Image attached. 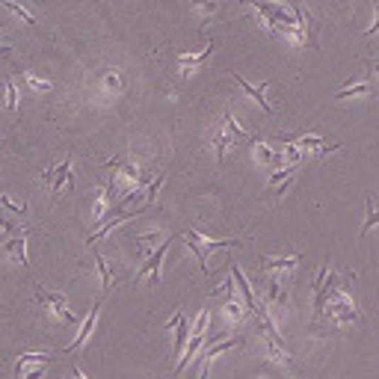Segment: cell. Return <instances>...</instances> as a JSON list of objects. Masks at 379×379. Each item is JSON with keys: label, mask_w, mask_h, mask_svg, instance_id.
<instances>
[{"label": "cell", "mask_w": 379, "mask_h": 379, "mask_svg": "<svg viewBox=\"0 0 379 379\" xmlns=\"http://www.w3.org/2000/svg\"><path fill=\"white\" fill-rule=\"evenodd\" d=\"M249 4L258 9V15L264 18L270 30L276 33H285V36L296 39L300 45L308 42V33H305V15L302 9L293 4V0H249Z\"/></svg>", "instance_id": "cell-1"}, {"label": "cell", "mask_w": 379, "mask_h": 379, "mask_svg": "<svg viewBox=\"0 0 379 379\" xmlns=\"http://www.w3.org/2000/svg\"><path fill=\"white\" fill-rule=\"evenodd\" d=\"M181 240H184L190 249H193L196 261L202 264L205 273H208V252H210V249H232V246L240 243L237 237H232V240H217V237H205V234H196V232H184V234H181Z\"/></svg>", "instance_id": "cell-2"}, {"label": "cell", "mask_w": 379, "mask_h": 379, "mask_svg": "<svg viewBox=\"0 0 379 379\" xmlns=\"http://www.w3.org/2000/svg\"><path fill=\"white\" fill-rule=\"evenodd\" d=\"M208 323H210V308H202L199 311V317H196V323H193V332H190V341H187V350H184V356H181L178 361H175V373H181L184 370L190 361L196 358V353L202 350V344L208 341Z\"/></svg>", "instance_id": "cell-3"}, {"label": "cell", "mask_w": 379, "mask_h": 379, "mask_svg": "<svg viewBox=\"0 0 379 379\" xmlns=\"http://www.w3.org/2000/svg\"><path fill=\"white\" fill-rule=\"evenodd\" d=\"M240 140H243L240 125L234 122L232 113H225V116H222V128L217 130V137H213V152H217V160H225L228 148H234Z\"/></svg>", "instance_id": "cell-4"}, {"label": "cell", "mask_w": 379, "mask_h": 379, "mask_svg": "<svg viewBox=\"0 0 379 379\" xmlns=\"http://www.w3.org/2000/svg\"><path fill=\"white\" fill-rule=\"evenodd\" d=\"M42 181L54 190V196H62L65 190H74V172H72V160H62L57 163L54 169H45Z\"/></svg>", "instance_id": "cell-5"}, {"label": "cell", "mask_w": 379, "mask_h": 379, "mask_svg": "<svg viewBox=\"0 0 379 379\" xmlns=\"http://www.w3.org/2000/svg\"><path fill=\"white\" fill-rule=\"evenodd\" d=\"M0 255L9 258L12 264H18V267H27V234L24 232H9V237L0 243Z\"/></svg>", "instance_id": "cell-6"}, {"label": "cell", "mask_w": 379, "mask_h": 379, "mask_svg": "<svg viewBox=\"0 0 379 379\" xmlns=\"http://www.w3.org/2000/svg\"><path fill=\"white\" fill-rule=\"evenodd\" d=\"M36 296H39V302L51 311V315L57 317V320H62V323H72L74 320V311L69 308V300H65L62 293H54V290H36Z\"/></svg>", "instance_id": "cell-7"}, {"label": "cell", "mask_w": 379, "mask_h": 379, "mask_svg": "<svg viewBox=\"0 0 379 379\" xmlns=\"http://www.w3.org/2000/svg\"><path fill=\"white\" fill-rule=\"evenodd\" d=\"M234 347H243V341H240V338H220L217 344H213V347H205V350H202V356H199V376H196V379H208L210 361L217 358L220 353L234 350Z\"/></svg>", "instance_id": "cell-8"}, {"label": "cell", "mask_w": 379, "mask_h": 379, "mask_svg": "<svg viewBox=\"0 0 379 379\" xmlns=\"http://www.w3.org/2000/svg\"><path fill=\"white\" fill-rule=\"evenodd\" d=\"M169 243H172V240L166 237L152 255L142 261V267H140L137 278H152V282H160V264H163V258H166V252H169Z\"/></svg>", "instance_id": "cell-9"}, {"label": "cell", "mask_w": 379, "mask_h": 379, "mask_svg": "<svg viewBox=\"0 0 379 379\" xmlns=\"http://www.w3.org/2000/svg\"><path fill=\"white\" fill-rule=\"evenodd\" d=\"M95 323H98V302L86 311V317H84V323H80V329H77V335L72 338V344L65 347V353H77V350H84L86 347V341L92 338V332H95Z\"/></svg>", "instance_id": "cell-10"}, {"label": "cell", "mask_w": 379, "mask_h": 379, "mask_svg": "<svg viewBox=\"0 0 379 379\" xmlns=\"http://www.w3.org/2000/svg\"><path fill=\"white\" fill-rule=\"evenodd\" d=\"M252 154H255V160L261 163V166H273V169H282V166H288L285 163V152L282 148H270V142H264V140H255V145H252Z\"/></svg>", "instance_id": "cell-11"}, {"label": "cell", "mask_w": 379, "mask_h": 379, "mask_svg": "<svg viewBox=\"0 0 379 379\" xmlns=\"http://www.w3.org/2000/svg\"><path fill=\"white\" fill-rule=\"evenodd\" d=\"M300 255H288V258H261V270L267 276H285L290 278V273L300 267Z\"/></svg>", "instance_id": "cell-12"}, {"label": "cell", "mask_w": 379, "mask_h": 379, "mask_svg": "<svg viewBox=\"0 0 379 379\" xmlns=\"http://www.w3.org/2000/svg\"><path fill=\"white\" fill-rule=\"evenodd\" d=\"M293 145L302 152V157L305 154H329V152H338V148H341V142H326L320 137H300Z\"/></svg>", "instance_id": "cell-13"}, {"label": "cell", "mask_w": 379, "mask_h": 379, "mask_svg": "<svg viewBox=\"0 0 379 379\" xmlns=\"http://www.w3.org/2000/svg\"><path fill=\"white\" fill-rule=\"evenodd\" d=\"M243 308H246V305L237 300V293H228V302L220 308V317L225 320V329H234V326L243 320V315H246Z\"/></svg>", "instance_id": "cell-14"}, {"label": "cell", "mask_w": 379, "mask_h": 379, "mask_svg": "<svg viewBox=\"0 0 379 379\" xmlns=\"http://www.w3.org/2000/svg\"><path fill=\"white\" fill-rule=\"evenodd\" d=\"M54 361V356L47 353H24L18 358V365H15V376H24L27 370H36V368H47Z\"/></svg>", "instance_id": "cell-15"}, {"label": "cell", "mask_w": 379, "mask_h": 379, "mask_svg": "<svg viewBox=\"0 0 379 379\" xmlns=\"http://www.w3.org/2000/svg\"><path fill=\"white\" fill-rule=\"evenodd\" d=\"M210 51H213V45L208 42V45H202L196 54H181V57H178V69H181V74L187 77L190 72H196V69H199V65L205 62V57H208Z\"/></svg>", "instance_id": "cell-16"}, {"label": "cell", "mask_w": 379, "mask_h": 379, "mask_svg": "<svg viewBox=\"0 0 379 379\" xmlns=\"http://www.w3.org/2000/svg\"><path fill=\"white\" fill-rule=\"evenodd\" d=\"M175 350H172V356H184V350H187V341H190V329H187V320H184V311H175Z\"/></svg>", "instance_id": "cell-17"}, {"label": "cell", "mask_w": 379, "mask_h": 379, "mask_svg": "<svg viewBox=\"0 0 379 379\" xmlns=\"http://www.w3.org/2000/svg\"><path fill=\"white\" fill-rule=\"evenodd\" d=\"M234 80H237V86H243V92L249 95L255 104H261V110H264V113H273V107H270V101H267V95H264V92H267V84L252 86V84H246V80H243L237 72H234Z\"/></svg>", "instance_id": "cell-18"}, {"label": "cell", "mask_w": 379, "mask_h": 379, "mask_svg": "<svg viewBox=\"0 0 379 379\" xmlns=\"http://www.w3.org/2000/svg\"><path fill=\"white\" fill-rule=\"evenodd\" d=\"M293 175H296V166H285V169H276V175L270 178V190H273V196H285V190L290 187Z\"/></svg>", "instance_id": "cell-19"}, {"label": "cell", "mask_w": 379, "mask_h": 379, "mask_svg": "<svg viewBox=\"0 0 379 379\" xmlns=\"http://www.w3.org/2000/svg\"><path fill=\"white\" fill-rule=\"evenodd\" d=\"M110 202H113V181L101 190V196H98V202H95V208H92V213H95V222H107V208H110Z\"/></svg>", "instance_id": "cell-20"}, {"label": "cell", "mask_w": 379, "mask_h": 379, "mask_svg": "<svg viewBox=\"0 0 379 379\" xmlns=\"http://www.w3.org/2000/svg\"><path fill=\"white\" fill-rule=\"evenodd\" d=\"M101 89L107 92V95H119L122 89H125V77L119 74V72H104V77H101Z\"/></svg>", "instance_id": "cell-21"}, {"label": "cell", "mask_w": 379, "mask_h": 379, "mask_svg": "<svg viewBox=\"0 0 379 379\" xmlns=\"http://www.w3.org/2000/svg\"><path fill=\"white\" fill-rule=\"evenodd\" d=\"M368 217H365V225H361V237H368L370 232H373V228L379 225V208H376V202H373V196L368 193Z\"/></svg>", "instance_id": "cell-22"}, {"label": "cell", "mask_w": 379, "mask_h": 379, "mask_svg": "<svg viewBox=\"0 0 379 379\" xmlns=\"http://www.w3.org/2000/svg\"><path fill=\"white\" fill-rule=\"evenodd\" d=\"M95 270H98V276H101V288H104V293L113 288V270H110V264H107V258L104 255H98L95 252Z\"/></svg>", "instance_id": "cell-23"}, {"label": "cell", "mask_w": 379, "mask_h": 379, "mask_svg": "<svg viewBox=\"0 0 379 379\" xmlns=\"http://www.w3.org/2000/svg\"><path fill=\"white\" fill-rule=\"evenodd\" d=\"M160 243H163V234H160V232H152V234H142V237L137 240V249H140V255H145V258H148V255H152V252L157 249Z\"/></svg>", "instance_id": "cell-24"}, {"label": "cell", "mask_w": 379, "mask_h": 379, "mask_svg": "<svg viewBox=\"0 0 379 379\" xmlns=\"http://www.w3.org/2000/svg\"><path fill=\"white\" fill-rule=\"evenodd\" d=\"M373 84H368V80H361V84H353V86H347V89H341L335 98L338 101H344V98H356V95H373Z\"/></svg>", "instance_id": "cell-25"}, {"label": "cell", "mask_w": 379, "mask_h": 379, "mask_svg": "<svg viewBox=\"0 0 379 379\" xmlns=\"http://www.w3.org/2000/svg\"><path fill=\"white\" fill-rule=\"evenodd\" d=\"M0 6H4V9H9L12 15H18V18H21V21H27V24H36V18H33V15H30L24 6H18V4H15V0H0Z\"/></svg>", "instance_id": "cell-26"}, {"label": "cell", "mask_w": 379, "mask_h": 379, "mask_svg": "<svg viewBox=\"0 0 379 379\" xmlns=\"http://www.w3.org/2000/svg\"><path fill=\"white\" fill-rule=\"evenodd\" d=\"M4 89H6V107L15 113V110H18V89H15V80L12 77L4 80Z\"/></svg>", "instance_id": "cell-27"}, {"label": "cell", "mask_w": 379, "mask_h": 379, "mask_svg": "<svg viewBox=\"0 0 379 379\" xmlns=\"http://www.w3.org/2000/svg\"><path fill=\"white\" fill-rule=\"evenodd\" d=\"M24 80L30 84V89H36V92H47V89H51V84H47V80H39V77H33V74H27Z\"/></svg>", "instance_id": "cell-28"}, {"label": "cell", "mask_w": 379, "mask_h": 379, "mask_svg": "<svg viewBox=\"0 0 379 379\" xmlns=\"http://www.w3.org/2000/svg\"><path fill=\"white\" fill-rule=\"evenodd\" d=\"M193 9H199V12L210 15L213 9H217V0H193Z\"/></svg>", "instance_id": "cell-29"}, {"label": "cell", "mask_w": 379, "mask_h": 379, "mask_svg": "<svg viewBox=\"0 0 379 379\" xmlns=\"http://www.w3.org/2000/svg\"><path fill=\"white\" fill-rule=\"evenodd\" d=\"M0 208H4V210H9V213H27V205H24V208L12 205V202H9V196H0Z\"/></svg>", "instance_id": "cell-30"}, {"label": "cell", "mask_w": 379, "mask_h": 379, "mask_svg": "<svg viewBox=\"0 0 379 379\" xmlns=\"http://www.w3.org/2000/svg\"><path fill=\"white\" fill-rule=\"evenodd\" d=\"M376 30H379V6L373 9V21H370V27H368V36H373Z\"/></svg>", "instance_id": "cell-31"}, {"label": "cell", "mask_w": 379, "mask_h": 379, "mask_svg": "<svg viewBox=\"0 0 379 379\" xmlns=\"http://www.w3.org/2000/svg\"><path fill=\"white\" fill-rule=\"evenodd\" d=\"M42 373H45V368H36V370H27L21 379H42Z\"/></svg>", "instance_id": "cell-32"}, {"label": "cell", "mask_w": 379, "mask_h": 379, "mask_svg": "<svg viewBox=\"0 0 379 379\" xmlns=\"http://www.w3.org/2000/svg\"><path fill=\"white\" fill-rule=\"evenodd\" d=\"M6 54H9V47H6V45H0V57H6Z\"/></svg>", "instance_id": "cell-33"}, {"label": "cell", "mask_w": 379, "mask_h": 379, "mask_svg": "<svg viewBox=\"0 0 379 379\" xmlns=\"http://www.w3.org/2000/svg\"><path fill=\"white\" fill-rule=\"evenodd\" d=\"M376 69H379V62H376Z\"/></svg>", "instance_id": "cell-34"}]
</instances>
